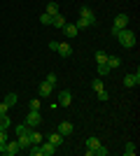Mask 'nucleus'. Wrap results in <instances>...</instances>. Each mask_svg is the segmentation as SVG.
<instances>
[{
	"mask_svg": "<svg viewBox=\"0 0 140 156\" xmlns=\"http://www.w3.org/2000/svg\"><path fill=\"white\" fill-rule=\"evenodd\" d=\"M7 110H9V107H7V105H5V103H0V114H5V112H7Z\"/></svg>",
	"mask_w": 140,
	"mask_h": 156,
	"instance_id": "c756f323",
	"label": "nucleus"
},
{
	"mask_svg": "<svg viewBox=\"0 0 140 156\" xmlns=\"http://www.w3.org/2000/svg\"><path fill=\"white\" fill-rule=\"evenodd\" d=\"M66 23H68V21H66V16H63L61 12L56 14V16H52V26H54V28H63Z\"/></svg>",
	"mask_w": 140,
	"mask_h": 156,
	"instance_id": "ddd939ff",
	"label": "nucleus"
},
{
	"mask_svg": "<svg viewBox=\"0 0 140 156\" xmlns=\"http://www.w3.org/2000/svg\"><path fill=\"white\" fill-rule=\"evenodd\" d=\"M80 19H84V23H87V26H93V23L98 21L91 7H82V9H80Z\"/></svg>",
	"mask_w": 140,
	"mask_h": 156,
	"instance_id": "20e7f679",
	"label": "nucleus"
},
{
	"mask_svg": "<svg viewBox=\"0 0 140 156\" xmlns=\"http://www.w3.org/2000/svg\"><path fill=\"white\" fill-rule=\"evenodd\" d=\"M54 51L59 54V56H63V58H68V56H73V47L68 44V42H56Z\"/></svg>",
	"mask_w": 140,
	"mask_h": 156,
	"instance_id": "39448f33",
	"label": "nucleus"
},
{
	"mask_svg": "<svg viewBox=\"0 0 140 156\" xmlns=\"http://www.w3.org/2000/svg\"><path fill=\"white\" fill-rule=\"evenodd\" d=\"M40 151H42V156H54L56 154V147L52 142H40Z\"/></svg>",
	"mask_w": 140,
	"mask_h": 156,
	"instance_id": "6e6552de",
	"label": "nucleus"
},
{
	"mask_svg": "<svg viewBox=\"0 0 140 156\" xmlns=\"http://www.w3.org/2000/svg\"><path fill=\"white\" fill-rule=\"evenodd\" d=\"M84 144H87V149H93V147H98V144H100V140L96 135H89L87 140H84Z\"/></svg>",
	"mask_w": 140,
	"mask_h": 156,
	"instance_id": "aec40b11",
	"label": "nucleus"
},
{
	"mask_svg": "<svg viewBox=\"0 0 140 156\" xmlns=\"http://www.w3.org/2000/svg\"><path fill=\"white\" fill-rule=\"evenodd\" d=\"M40 21H42V26H52V16H49V14H47V12H42Z\"/></svg>",
	"mask_w": 140,
	"mask_h": 156,
	"instance_id": "393cba45",
	"label": "nucleus"
},
{
	"mask_svg": "<svg viewBox=\"0 0 140 156\" xmlns=\"http://www.w3.org/2000/svg\"><path fill=\"white\" fill-rule=\"evenodd\" d=\"M28 135H31V144H40L42 142V133H40V130L31 128V130H28Z\"/></svg>",
	"mask_w": 140,
	"mask_h": 156,
	"instance_id": "f3484780",
	"label": "nucleus"
},
{
	"mask_svg": "<svg viewBox=\"0 0 140 156\" xmlns=\"http://www.w3.org/2000/svg\"><path fill=\"white\" fill-rule=\"evenodd\" d=\"M45 12L49 14V16H56V14L61 12V9H59V2H54V0H52V2H47V9H45Z\"/></svg>",
	"mask_w": 140,
	"mask_h": 156,
	"instance_id": "a211bd4d",
	"label": "nucleus"
},
{
	"mask_svg": "<svg viewBox=\"0 0 140 156\" xmlns=\"http://www.w3.org/2000/svg\"><path fill=\"white\" fill-rule=\"evenodd\" d=\"M23 124L28 126V128H40L42 126V114H40V110H31L26 114V119H23Z\"/></svg>",
	"mask_w": 140,
	"mask_h": 156,
	"instance_id": "f03ea898",
	"label": "nucleus"
},
{
	"mask_svg": "<svg viewBox=\"0 0 140 156\" xmlns=\"http://www.w3.org/2000/svg\"><path fill=\"white\" fill-rule=\"evenodd\" d=\"M2 103H5L7 107H14V105L19 103V98H16V93H7V96H5V100H2Z\"/></svg>",
	"mask_w": 140,
	"mask_h": 156,
	"instance_id": "6ab92c4d",
	"label": "nucleus"
},
{
	"mask_svg": "<svg viewBox=\"0 0 140 156\" xmlns=\"http://www.w3.org/2000/svg\"><path fill=\"white\" fill-rule=\"evenodd\" d=\"M107 154H110V149H105L103 144L93 147V149H87V156H107Z\"/></svg>",
	"mask_w": 140,
	"mask_h": 156,
	"instance_id": "1a4fd4ad",
	"label": "nucleus"
},
{
	"mask_svg": "<svg viewBox=\"0 0 140 156\" xmlns=\"http://www.w3.org/2000/svg\"><path fill=\"white\" fill-rule=\"evenodd\" d=\"M16 142H19L21 149H28V147H31V135H28V133H23V135H16Z\"/></svg>",
	"mask_w": 140,
	"mask_h": 156,
	"instance_id": "4468645a",
	"label": "nucleus"
},
{
	"mask_svg": "<svg viewBox=\"0 0 140 156\" xmlns=\"http://www.w3.org/2000/svg\"><path fill=\"white\" fill-rule=\"evenodd\" d=\"M91 89H93V91H103V89H105V86H103V79H93Z\"/></svg>",
	"mask_w": 140,
	"mask_h": 156,
	"instance_id": "b1692460",
	"label": "nucleus"
},
{
	"mask_svg": "<svg viewBox=\"0 0 140 156\" xmlns=\"http://www.w3.org/2000/svg\"><path fill=\"white\" fill-rule=\"evenodd\" d=\"M59 105L61 107H70V105H73V93L70 91H61L59 93Z\"/></svg>",
	"mask_w": 140,
	"mask_h": 156,
	"instance_id": "0eeeda50",
	"label": "nucleus"
},
{
	"mask_svg": "<svg viewBox=\"0 0 140 156\" xmlns=\"http://www.w3.org/2000/svg\"><path fill=\"white\" fill-rule=\"evenodd\" d=\"M98 72L100 75H110V68H107V65H98Z\"/></svg>",
	"mask_w": 140,
	"mask_h": 156,
	"instance_id": "cd10ccee",
	"label": "nucleus"
},
{
	"mask_svg": "<svg viewBox=\"0 0 140 156\" xmlns=\"http://www.w3.org/2000/svg\"><path fill=\"white\" fill-rule=\"evenodd\" d=\"M47 142H52L54 147L59 149V147H61V142H63V135H61L59 130H56V133H52V135H49V140H47Z\"/></svg>",
	"mask_w": 140,
	"mask_h": 156,
	"instance_id": "dca6fc26",
	"label": "nucleus"
},
{
	"mask_svg": "<svg viewBox=\"0 0 140 156\" xmlns=\"http://www.w3.org/2000/svg\"><path fill=\"white\" fill-rule=\"evenodd\" d=\"M105 65L110 68V72H112V70H117V68L121 65V58H117V56H110V54H107V61H105Z\"/></svg>",
	"mask_w": 140,
	"mask_h": 156,
	"instance_id": "f8f14e48",
	"label": "nucleus"
},
{
	"mask_svg": "<svg viewBox=\"0 0 140 156\" xmlns=\"http://www.w3.org/2000/svg\"><path fill=\"white\" fill-rule=\"evenodd\" d=\"M138 84H140V72L138 70L124 77V86H126V89H133V86H138Z\"/></svg>",
	"mask_w": 140,
	"mask_h": 156,
	"instance_id": "423d86ee",
	"label": "nucleus"
},
{
	"mask_svg": "<svg viewBox=\"0 0 140 156\" xmlns=\"http://www.w3.org/2000/svg\"><path fill=\"white\" fill-rule=\"evenodd\" d=\"M128 14H117V19H114V23H112V35L117 37V33L119 30H124V28H128Z\"/></svg>",
	"mask_w": 140,
	"mask_h": 156,
	"instance_id": "7ed1b4c3",
	"label": "nucleus"
},
{
	"mask_svg": "<svg viewBox=\"0 0 140 156\" xmlns=\"http://www.w3.org/2000/svg\"><path fill=\"white\" fill-rule=\"evenodd\" d=\"M7 142V130H0V144Z\"/></svg>",
	"mask_w": 140,
	"mask_h": 156,
	"instance_id": "c85d7f7f",
	"label": "nucleus"
},
{
	"mask_svg": "<svg viewBox=\"0 0 140 156\" xmlns=\"http://www.w3.org/2000/svg\"><path fill=\"white\" fill-rule=\"evenodd\" d=\"M54 93V84H49V82H40V96L47 98V96H52Z\"/></svg>",
	"mask_w": 140,
	"mask_h": 156,
	"instance_id": "9b49d317",
	"label": "nucleus"
},
{
	"mask_svg": "<svg viewBox=\"0 0 140 156\" xmlns=\"http://www.w3.org/2000/svg\"><path fill=\"white\" fill-rule=\"evenodd\" d=\"M40 107H42V100H40V98H33V100L28 103V110H40Z\"/></svg>",
	"mask_w": 140,
	"mask_h": 156,
	"instance_id": "5701e85b",
	"label": "nucleus"
},
{
	"mask_svg": "<svg viewBox=\"0 0 140 156\" xmlns=\"http://www.w3.org/2000/svg\"><path fill=\"white\" fill-rule=\"evenodd\" d=\"M117 40H119V44L124 47V49H133L135 47V33L128 30V28H124V30L117 33Z\"/></svg>",
	"mask_w": 140,
	"mask_h": 156,
	"instance_id": "f257e3e1",
	"label": "nucleus"
},
{
	"mask_svg": "<svg viewBox=\"0 0 140 156\" xmlns=\"http://www.w3.org/2000/svg\"><path fill=\"white\" fill-rule=\"evenodd\" d=\"M45 82H49V84H54V86H56V82H59V77H56L54 72H49V75H47V77H45Z\"/></svg>",
	"mask_w": 140,
	"mask_h": 156,
	"instance_id": "a878e982",
	"label": "nucleus"
},
{
	"mask_svg": "<svg viewBox=\"0 0 140 156\" xmlns=\"http://www.w3.org/2000/svg\"><path fill=\"white\" fill-rule=\"evenodd\" d=\"M73 130H75V126L70 124V121H61V124H59V133H61L63 137H66V135H70Z\"/></svg>",
	"mask_w": 140,
	"mask_h": 156,
	"instance_id": "9d476101",
	"label": "nucleus"
},
{
	"mask_svg": "<svg viewBox=\"0 0 140 156\" xmlns=\"http://www.w3.org/2000/svg\"><path fill=\"white\" fill-rule=\"evenodd\" d=\"M63 33H66V37H77V26H75V23H66V26H63Z\"/></svg>",
	"mask_w": 140,
	"mask_h": 156,
	"instance_id": "2eb2a0df",
	"label": "nucleus"
},
{
	"mask_svg": "<svg viewBox=\"0 0 140 156\" xmlns=\"http://www.w3.org/2000/svg\"><path fill=\"white\" fill-rule=\"evenodd\" d=\"M135 151H138V149H135V144H133V142H126V147H124V154H126V156H135Z\"/></svg>",
	"mask_w": 140,
	"mask_h": 156,
	"instance_id": "412c9836",
	"label": "nucleus"
},
{
	"mask_svg": "<svg viewBox=\"0 0 140 156\" xmlns=\"http://www.w3.org/2000/svg\"><path fill=\"white\" fill-rule=\"evenodd\" d=\"M96 96H98V100H100V103H105L107 98H110V96H107V91H105V89H103V91H96Z\"/></svg>",
	"mask_w": 140,
	"mask_h": 156,
	"instance_id": "bb28decb",
	"label": "nucleus"
},
{
	"mask_svg": "<svg viewBox=\"0 0 140 156\" xmlns=\"http://www.w3.org/2000/svg\"><path fill=\"white\" fill-rule=\"evenodd\" d=\"M105 61H107V54L105 51H96V63H98V65H105Z\"/></svg>",
	"mask_w": 140,
	"mask_h": 156,
	"instance_id": "4be33fe9",
	"label": "nucleus"
}]
</instances>
